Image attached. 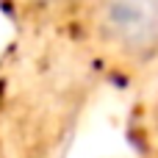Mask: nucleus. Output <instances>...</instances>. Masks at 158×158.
I'll use <instances>...</instances> for the list:
<instances>
[{
    "label": "nucleus",
    "mask_w": 158,
    "mask_h": 158,
    "mask_svg": "<svg viewBox=\"0 0 158 158\" xmlns=\"http://www.w3.org/2000/svg\"><path fill=\"white\" fill-rule=\"evenodd\" d=\"M94 39L128 64L158 58V0H89Z\"/></svg>",
    "instance_id": "nucleus-1"
},
{
    "label": "nucleus",
    "mask_w": 158,
    "mask_h": 158,
    "mask_svg": "<svg viewBox=\"0 0 158 158\" xmlns=\"http://www.w3.org/2000/svg\"><path fill=\"white\" fill-rule=\"evenodd\" d=\"M31 3H39V6H53V3H58V0H31Z\"/></svg>",
    "instance_id": "nucleus-2"
}]
</instances>
